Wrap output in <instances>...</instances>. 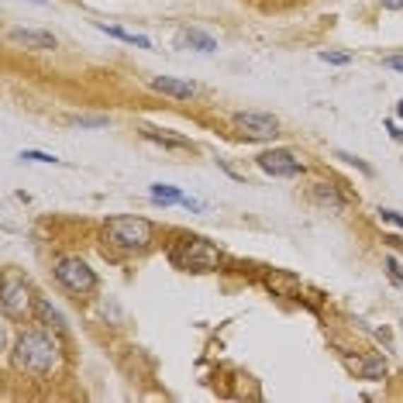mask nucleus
<instances>
[{
	"mask_svg": "<svg viewBox=\"0 0 403 403\" xmlns=\"http://www.w3.org/2000/svg\"><path fill=\"white\" fill-rule=\"evenodd\" d=\"M14 362H18V369H25L31 376H49L59 366V345L45 331H28L14 349Z\"/></svg>",
	"mask_w": 403,
	"mask_h": 403,
	"instance_id": "f257e3e1",
	"label": "nucleus"
},
{
	"mask_svg": "<svg viewBox=\"0 0 403 403\" xmlns=\"http://www.w3.org/2000/svg\"><path fill=\"white\" fill-rule=\"evenodd\" d=\"M169 259L180 269H189V272H211V269L221 266V252L200 235H183L180 242L173 245Z\"/></svg>",
	"mask_w": 403,
	"mask_h": 403,
	"instance_id": "f03ea898",
	"label": "nucleus"
},
{
	"mask_svg": "<svg viewBox=\"0 0 403 403\" xmlns=\"http://www.w3.org/2000/svg\"><path fill=\"white\" fill-rule=\"evenodd\" d=\"M107 238L117 248H148L156 238V228L145 221V217H110L107 221Z\"/></svg>",
	"mask_w": 403,
	"mask_h": 403,
	"instance_id": "7ed1b4c3",
	"label": "nucleus"
},
{
	"mask_svg": "<svg viewBox=\"0 0 403 403\" xmlns=\"http://www.w3.org/2000/svg\"><path fill=\"white\" fill-rule=\"evenodd\" d=\"M55 279L69 290V293H93L97 290V276H93V269L86 266L83 259H62L59 266H55Z\"/></svg>",
	"mask_w": 403,
	"mask_h": 403,
	"instance_id": "20e7f679",
	"label": "nucleus"
},
{
	"mask_svg": "<svg viewBox=\"0 0 403 403\" xmlns=\"http://www.w3.org/2000/svg\"><path fill=\"white\" fill-rule=\"evenodd\" d=\"M0 303H4V314L14 317V321L31 317V290H28L21 279H14V276L4 279V300Z\"/></svg>",
	"mask_w": 403,
	"mask_h": 403,
	"instance_id": "39448f33",
	"label": "nucleus"
},
{
	"mask_svg": "<svg viewBox=\"0 0 403 403\" xmlns=\"http://www.w3.org/2000/svg\"><path fill=\"white\" fill-rule=\"evenodd\" d=\"M235 128H238L245 138H276V134H279V121H276L272 114L245 110V114H235Z\"/></svg>",
	"mask_w": 403,
	"mask_h": 403,
	"instance_id": "423d86ee",
	"label": "nucleus"
},
{
	"mask_svg": "<svg viewBox=\"0 0 403 403\" xmlns=\"http://www.w3.org/2000/svg\"><path fill=\"white\" fill-rule=\"evenodd\" d=\"M259 169L269 173V176H296L303 165L300 159H293V152H286V148H269L259 156Z\"/></svg>",
	"mask_w": 403,
	"mask_h": 403,
	"instance_id": "0eeeda50",
	"label": "nucleus"
},
{
	"mask_svg": "<svg viewBox=\"0 0 403 403\" xmlns=\"http://www.w3.org/2000/svg\"><path fill=\"white\" fill-rule=\"evenodd\" d=\"M152 90L169 93V97H176V100H189V97L197 93V86H193V83L176 80V76H156V80H152Z\"/></svg>",
	"mask_w": 403,
	"mask_h": 403,
	"instance_id": "6e6552de",
	"label": "nucleus"
},
{
	"mask_svg": "<svg viewBox=\"0 0 403 403\" xmlns=\"http://www.w3.org/2000/svg\"><path fill=\"white\" fill-rule=\"evenodd\" d=\"M11 38L21 42V45H28V49H38V52L55 49V38L49 35V31H11Z\"/></svg>",
	"mask_w": 403,
	"mask_h": 403,
	"instance_id": "1a4fd4ad",
	"label": "nucleus"
},
{
	"mask_svg": "<svg viewBox=\"0 0 403 403\" xmlns=\"http://www.w3.org/2000/svg\"><path fill=\"white\" fill-rule=\"evenodd\" d=\"M141 134L148 141H159V145H169V148H193V141L183 138V134H173V132H156V128H141Z\"/></svg>",
	"mask_w": 403,
	"mask_h": 403,
	"instance_id": "9d476101",
	"label": "nucleus"
},
{
	"mask_svg": "<svg viewBox=\"0 0 403 403\" xmlns=\"http://www.w3.org/2000/svg\"><path fill=\"white\" fill-rule=\"evenodd\" d=\"M349 366L362 379H382V376H386V369H390V366H386V358H362V362H349Z\"/></svg>",
	"mask_w": 403,
	"mask_h": 403,
	"instance_id": "9b49d317",
	"label": "nucleus"
},
{
	"mask_svg": "<svg viewBox=\"0 0 403 403\" xmlns=\"http://www.w3.org/2000/svg\"><path fill=\"white\" fill-rule=\"evenodd\" d=\"M100 31H107L110 38H121V42H128V45H134V49H152V42H148L145 35H134V31H124V28H107V25H100Z\"/></svg>",
	"mask_w": 403,
	"mask_h": 403,
	"instance_id": "f8f14e48",
	"label": "nucleus"
},
{
	"mask_svg": "<svg viewBox=\"0 0 403 403\" xmlns=\"http://www.w3.org/2000/svg\"><path fill=\"white\" fill-rule=\"evenodd\" d=\"M152 200H156V204H183V189L156 183V187H152Z\"/></svg>",
	"mask_w": 403,
	"mask_h": 403,
	"instance_id": "ddd939ff",
	"label": "nucleus"
},
{
	"mask_svg": "<svg viewBox=\"0 0 403 403\" xmlns=\"http://www.w3.org/2000/svg\"><path fill=\"white\" fill-rule=\"evenodd\" d=\"M35 310H38V317H42V321H49V324H52L55 331H66V321H62V314L55 310V307L49 303V300H38V303H35Z\"/></svg>",
	"mask_w": 403,
	"mask_h": 403,
	"instance_id": "4468645a",
	"label": "nucleus"
},
{
	"mask_svg": "<svg viewBox=\"0 0 403 403\" xmlns=\"http://www.w3.org/2000/svg\"><path fill=\"white\" fill-rule=\"evenodd\" d=\"M266 283H269V290H279V293H286V296L296 290V279L293 276H286V272H269Z\"/></svg>",
	"mask_w": 403,
	"mask_h": 403,
	"instance_id": "2eb2a0df",
	"label": "nucleus"
},
{
	"mask_svg": "<svg viewBox=\"0 0 403 403\" xmlns=\"http://www.w3.org/2000/svg\"><path fill=\"white\" fill-rule=\"evenodd\" d=\"M187 45L197 49V52H217V42L211 35H204V31H187Z\"/></svg>",
	"mask_w": 403,
	"mask_h": 403,
	"instance_id": "dca6fc26",
	"label": "nucleus"
},
{
	"mask_svg": "<svg viewBox=\"0 0 403 403\" xmlns=\"http://www.w3.org/2000/svg\"><path fill=\"white\" fill-rule=\"evenodd\" d=\"M314 193H317V200H321V204H331L334 211H341V207H345V200L334 193V187H327V183H317V187H314Z\"/></svg>",
	"mask_w": 403,
	"mask_h": 403,
	"instance_id": "f3484780",
	"label": "nucleus"
},
{
	"mask_svg": "<svg viewBox=\"0 0 403 403\" xmlns=\"http://www.w3.org/2000/svg\"><path fill=\"white\" fill-rule=\"evenodd\" d=\"M321 62H331V66H349L351 52H321Z\"/></svg>",
	"mask_w": 403,
	"mask_h": 403,
	"instance_id": "a211bd4d",
	"label": "nucleus"
},
{
	"mask_svg": "<svg viewBox=\"0 0 403 403\" xmlns=\"http://www.w3.org/2000/svg\"><path fill=\"white\" fill-rule=\"evenodd\" d=\"M386 272H390V279H393V283H400V286H403V266L393 259V255H386Z\"/></svg>",
	"mask_w": 403,
	"mask_h": 403,
	"instance_id": "6ab92c4d",
	"label": "nucleus"
},
{
	"mask_svg": "<svg viewBox=\"0 0 403 403\" xmlns=\"http://www.w3.org/2000/svg\"><path fill=\"white\" fill-rule=\"evenodd\" d=\"M379 217H382V221H390V224H397V228L403 231V214H397V211H390V207H379Z\"/></svg>",
	"mask_w": 403,
	"mask_h": 403,
	"instance_id": "aec40b11",
	"label": "nucleus"
},
{
	"mask_svg": "<svg viewBox=\"0 0 403 403\" xmlns=\"http://www.w3.org/2000/svg\"><path fill=\"white\" fill-rule=\"evenodd\" d=\"M76 124H80V128H104L107 117H76Z\"/></svg>",
	"mask_w": 403,
	"mask_h": 403,
	"instance_id": "412c9836",
	"label": "nucleus"
},
{
	"mask_svg": "<svg viewBox=\"0 0 403 403\" xmlns=\"http://www.w3.org/2000/svg\"><path fill=\"white\" fill-rule=\"evenodd\" d=\"M21 159H28V162H59L55 156H45V152H21Z\"/></svg>",
	"mask_w": 403,
	"mask_h": 403,
	"instance_id": "4be33fe9",
	"label": "nucleus"
},
{
	"mask_svg": "<svg viewBox=\"0 0 403 403\" xmlns=\"http://www.w3.org/2000/svg\"><path fill=\"white\" fill-rule=\"evenodd\" d=\"M382 66H390V69L403 73V55H386V59H382Z\"/></svg>",
	"mask_w": 403,
	"mask_h": 403,
	"instance_id": "5701e85b",
	"label": "nucleus"
},
{
	"mask_svg": "<svg viewBox=\"0 0 403 403\" xmlns=\"http://www.w3.org/2000/svg\"><path fill=\"white\" fill-rule=\"evenodd\" d=\"M386 7H403V0H382Z\"/></svg>",
	"mask_w": 403,
	"mask_h": 403,
	"instance_id": "b1692460",
	"label": "nucleus"
},
{
	"mask_svg": "<svg viewBox=\"0 0 403 403\" xmlns=\"http://www.w3.org/2000/svg\"><path fill=\"white\" fill-rule=\"evenodd\" d=\"M397 114H400V117H403V100H400V104H397Z\"/></svg>",
	"mask_w": 403,
	"mask_h": 403,
	"instance_id": "393cba45",
	"label": "nucleus"
}]
</instances>
